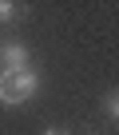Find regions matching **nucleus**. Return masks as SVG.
<instances>
[{
    "label": "nucleus",
    "mask_w": 119,
    "mask_h": 135,
    "mask_svg": "<svg viewBox=\"0 0 119 135\" xmlns=\"http://www.w3.org/2000/svg\"><path fill=\"white\" fill-rule=\"evenodd\" d=\"M4 76L12 80V88H16L20 99H32L40 91V72H36V68H20V72H4Z\"/></svg>",
    "instance_id": "obj_1"
},
{
    "label": "nucleus",
    "mask_w": 119,
    "mask_h": 135,
    "mask_svg": "<svg viewBox=\"0 0 119 135\" xmlns=\"http://www.w3.org/2000/svg\"><path fill=\"white\" fill-rule=\"evenodd\" d=\"M20 68H32L28 64V48L24 44H0V72H20Z\"/></svg>",
    "instance_id": "obj_2"
},
{
    "label": "nucleus",
    "mask_w": 119,
    "mask_h": 135,
    "mask_svg": "<svg viewBox=\"0 0 119 135\" xmlns=\"http://www.w3.org/2000/svg\"><path fill=\"white\" fill-rule=\"evenodd\" d=\"M0 103H4V107H20L24 99L16 95V88H12V80L4 76V72H0Z\"/></svg>",
    "instance_id": "obj_3"
},
{
    "label": "nucleus",
    "mask_w": 119,
    "mask_h": 135,
    "mask_svg": "<svg viewBox=\"0 0 119 135\" xmlns=\"http://www.w3.org/2000/svg\"><path fill=\"white\" fill-rule=\"evenodd\" d=\"M28 8L24 4H12V0H0V24H4V20H16V16H24Z\"/></svg>",
    "instance_id": "obj_4"
},
{
    "label": "nucleus",
    "mask_w": 119,
    "mask_h": 135,
    "mask_svg": "<svg viewBox=\"0 0 119 135\" xmlns=\"http://www.w3.org/2000/svg\"><path fill=\"white\" fill-rule=\"evenodd\" d=\"M103 107H107V115H111V119L119 123V91H111V95L103 99Z\"/></svg>",
    "instance_id": "obj_5"
},
{
    "label": "nucleus",
    "mask_w": 119,
    "mask_h": 135,
    "mask_svg": "<svg viewBox=\"0 0 119 135\" xmlns=\"http://www.w3.org/2000/svg\"><path fill=\"white\" fill-rule=\"evenodd\" d=\"M44 135H68V131H60V127H52V131H44Z\"/></svg>",
    "instance_id": "obj_6"
}]
</instances>
